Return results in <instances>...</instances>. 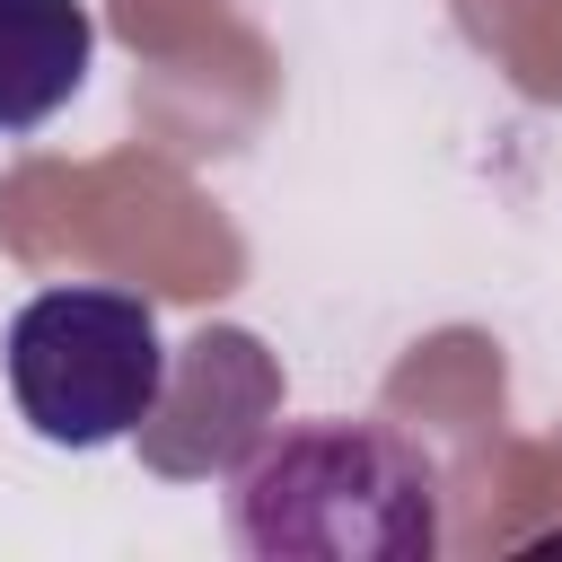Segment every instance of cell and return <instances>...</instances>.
<instances>
[{
	"label": "cell",
	"instance_id": "cell-3",
	"mask_svg": "<svg viewBox=\"0 0 562 562\" xmlns=\"http://www.w3.org/2000/svg\"><path fill=\"white\" fill-rule=\"evenodd\" d=\"M97 61L88 0H0V132L53 123Z\"/></svg>",
	"mask_w": 562,
	"mask_h": 562
},
{
	"label": "cell",
	"instance_id": "cell-2",
	"mask_svg": "<svg viewBox=\"0 0 562 562\" xmlns=\"http://www.w3.org/2000/svg\"><path fill=\"white\" fill-rule=\"evenodd\" d=\"M9 395L44 448H114L149 430L167 395L158 307L114 281L35 290L9 316Z\"/></svg>",
	"mask_w": 562,
	"mask_h": 562
},
{
	"label": "cell",
	"instance_id": "cell-1",
	"mask_svg": "<svg viewBox=\"0 0 562 562\" xmlns=\"http://www.w3.org/2000/svg\"><path fill=\"white\" fill-rule=\"evenodd\" d=\"M228 536L263 562H430L439 483L378 422H290L237 465Z\"/></svg>",
	"mask_w": 562,
	"mask_h": 562
}]
</instances>
